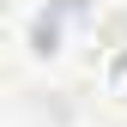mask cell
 Segmentation results:
<instances>
[{"instance_id":"6da1fadb","label":"cell","mask_w":127,"mask_h":127,"mask_svg":"<svg viewBox=\"0 0 127 127\" xmlns=\"http://www.w3.org/2000/svg\"><path fill=\"white\" fill-rule=\"evenodd\" d=\"M97 85H103V97L127 103V42H103L97 49Z\"/></svg>"}]
</instances>
